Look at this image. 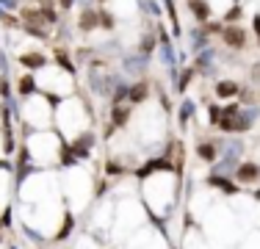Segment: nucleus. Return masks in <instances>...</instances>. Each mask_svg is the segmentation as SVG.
I'll return each mask as SVG.
<instances>
[{"label": "nucleus", "instance_id": "1", "mask_svg": "<svg viewBox=\"0 0 260 249\" xmlns=\"http://www.w3.org/2000/svg\"><path fill=\"white\" fill-rule=\"evenodd\" d=\"M141 194L147 199V208L155 216H169L177 202V174L175 169H152L141 183Z\"/></svg>", "mask_w": 260, "mask_h": 249}, {"label": "nucleus", "instance_id": "2", "mask_svg": "<svg viewBox=\"0 0 260 249\" xmlns=\"http://www.w3.org/2000/svg\"><path fill=\"white\" fill-rule=\"evenodd\" d=\"M127 124H130L127 136H133V141H139V144H144V147L158 144L166 133V116H164V111L152 103H144L141 108H136L133 114H130Z\"/></svg>", "mask_w": 260, "mask_h": 249}, {"label": "nucleus", "instance_id": "3", "mask_svg": "<svg viewBox=\"0 0 260 249\" xmlns=\"http://www.w3.org/2000/svg\"><path fill=\"white\" fill-rule=\"evenodd\" d=\"M55 124H58V133L61 139L72 141L75 144L78 139H83L86 130H89V111H86V103H80L75 97H67L58 103V108H55Z\"/></svg>", "mask_w": 260, "mask_h": 249}, {"label": "nucleus", "instance_id": "4", "mask_svg": "<svg viewBox=\"0 0 260 249\" xmlns=\"http://www.w3.org/2000/svg\"><path fill=\"white\" fill-rule=\"evenodd\" d=\"M28 158L34 166L39 169H50V166L61 164L64 161V147H61V136L53 133V130H34L25 141Z\"/></svg>", "mask_w": 260, "mask_h": 249}, {"label": "nucleus", "instance_id": "5", "mask_svg": "<svg viewBox=\"0 0 260 249\" xmlns=\"http://www.w3.org/2000/svg\"><path fill=\"white\" fill-rule=\"evenodd\" d=\"M61 189H64V199L72 210H83L86 205L91 202L94 183H91V174L86 172L83 166H72V169H67L64 177H61Z\"/></svg>", "mask_w": 260, "mask_h": 249}, {"label": "nucleus", "instance_id": "6", "mask_svg": "<svg viewBox=\"0 0 260 249\" xmlns=\"http://www.w3.org/2000/svg\"><path fill=\"white\" fill-rule=\"evenodd\" d=\"M20 119L34 130H50V124L55 119V108L50 105L47 95L42 91H30L20 105Z\"/></svg>", "mask_w": 260, "mask_h": 249}, {"label": "nucleus", "instance_id": "7", "mask_svg": "<svg viewBox=\"0 0 260 249\" xmlns=\"http://www.w3.org/2000/svg\"><path fill=\"white\" fill-rule=\"evenodd\" d=\"M36 89H39L42 95H53V97L64 100L75 91V80H72V75L61 64H45L36 72Z\"/></svg>", "mask_w": 260, "mask_h": 249}, {"label": "nucleus", "instance_id": "8", "mask_svg": "<svg viewBox=\"0 0 260 249\" xmlns=\"http://www.w3.org/2000/svg\"><path fill=\"white\" fill-rule=\"evenodd\" d=\"M144 222V208L139 202H130V199H122L116 205V216H114V227L116 233H127L133 235L139 230V224Z\"/></svg>", "mask_w": 260, "mask_h": 249}, {"label": "nucleus", "instance_id": "9", "mask_svg": "<svg viewBox=\"0 0 260 249\" xmlns=\"http://www.w3.org/2000/svg\"><path fill=\"white\" fill-rule=\"evenodd\" d=\"M127 249H169L158 230H136L127 241Z\"/></svg>", "mask_w": 260, "mask_h": 249}, {"label": "nucleus", "instance_id": "10", "mask_svg": "<svg viewBox=\"0 0 260 249\" xmlns=\"http://www.w3.org/2000/svg\"><path fill=\"white\" fill-rule=\"evenodd\" d=\"M200 3V17H227L235 9V0H197Z\"/></svg>", "mask_w": 260, "mask_h": 249}, {"label": "nucleus", "instance_id": "11", "mask_svg": "<svg viewBox=\"0 0 260 249\" xmlns=\"http://www.w3.org/2000/svg\"><path fill=\"white\" fill-rule=\"evenodd\" d=\"M108 11L116 20H133L139 14V3L136 0H108Z\"/></svg>", "mask_w": 260, "mask_h": 249}, {"label": "nucleus", "instance_id": "12", "mask_svg": "<svg viewBox=\"0 0 260 249\" xmlns=\"http://www.w3.org/2000/svg\"><path fill=\"white\" fill-rule=\"evenodd\" d=\"M78 249H105V244H103L100 235H94V233H83V235L78 238Z\"/></svg>", "mask_w": 260, "mask_h": 249}, {"label": "nucleus", "instance_id": "13", "mask_svg": "<svg viewBox=\"0 0 260 249\" xmlns=\"http://www.w3.org/2000/svg\"><path fill=\"white\" fill-rule=\"evenodd\" d=\"M9 191H11V177H9V172H6V169H0V213L6 210Z\"/></svg>", "mask_w": 260, "mask_h": 249}, {"label": "nucleus", "instance_id": "14", "mask_svg": "<svg viewBox=\"0 0 260 249\" xmlns=\"http://www.w3.org/2000/svg\"><path fill=\"white\" fill-rule=\"evenodd\" d=\"M185 235H188L185 238V249H208V241L200 233H185Z\"/></svg>", "mask_w": 260, "mask_h": 249}, {"label": "nucleus", "instance_id": "15", "mask_svg": "<svg viewBox=\"0 0 260 249\" xmlns=\"http://www.w3.org/2000/svg\"><path fill=\"white\" fill-rule=\"evenodd\" d=\"M3 155H6V139L0 136V161H3Z\"/></svg>", "mask_w": 260, "mask_h": 249}, {"label": "nucleus", "instance_id": "16", "mask_svg": "<svg viewBox=\"0 0 260 249\" xmlns=\"http://www.w3.org/2000/svg\"><path fill=\"white\" fill-rule=\"evenodd\" d=\"M257 17H260V0H257Z\"/></svg>", "mask_w": 260, "mask_h": 249}]
</instances>
